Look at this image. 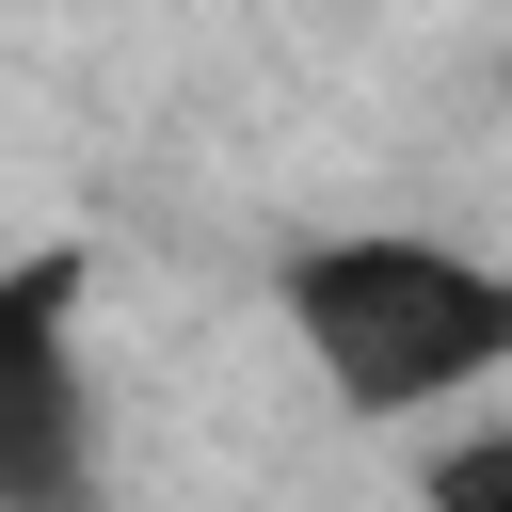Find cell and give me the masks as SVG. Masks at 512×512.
<instances>
[{
    "label": "cell",
    "mask_w": 512,
    "mask_h": 512,
    "mask_svg": "<svg viewBox=\"0 0 512 512\" xmlns=\"http://www.w3.org/2000/svg\"><path fill=\"white\" fill-rule=\"evenodd\" d=\"M272 320L352 416H464L512 368V272L432 224H336L272 256Z\"/></svg>",
    "instance_id": "obj_1"
},
{
    "label": "cell",
    "mask_w": 512,
    "mask_h": 512,
    "mask_svg": "<svg viewBox=\"0 0 512 512\" xmlns=\"http://www.w3.org/2000/svg\"><path fill=\"white\" fill-rule=\"evenodd\" d=\"M0 512H96L80 256H16V272H0Z\"/></svg>",
    "instance_id": "obj_2"
},
{
    "label": "cell",
    "mask_w": 512,
    "mask_h": 512,
    "mask_svg": "<svg viewBox=\"0 0 512 512\" xmlns=\"http://www.w3.org/2000/svg\"><path fill=\"white\" fill-rule=\"evenodd\" d=\"M416 496H432V512H512V416H480V400H464V432L432 448V480H416Z\"/></svg>",
    "instance_id": "obj_3"
}]
</instances>
